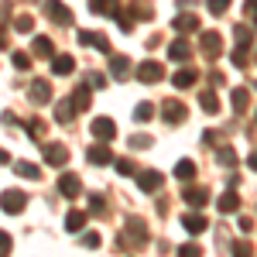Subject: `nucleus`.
<instances>
[{
	"label": "nucleus",
	"instance_id": "53",
	"mask_svg": "<svg viewBox=\"0 0 257 257\" xmlns=\"http://www.w3.org/2000/svg\"><path fill=\"white\" fill-rule=\"evenodd\" d=\"M254 120H257V117H254Z\"/></svg>",
	"mask_w": 257,
	"mask_h": 257
},
{
	"label": "nucleus",
	"instance_id": "3",
	"mask_svg": "<svg viewBox=\"0 0 257 257\" xmlns=\"http://www.w3.org/2000/svg\"><path fill=\"white\" fill-rule=\"evenodd\" d=\"M45 14H48V21H55V24H62V28L72 24V11H69L62 0H45Z\"/></svg>",
	"mask_w": 257,
	"mask_h": 257
},
{
	"label": "nucleus",
	"instance_id": "7",
	"mask_svg": "<svg viewBox=\"0 0 257 257\" xmlns=\"http://www.w3.org/2000/svg\"><path fill=\"white\" fill-rule=\"evenodd\" d=\"M89 131H93V138H96V141H103V144L117 138V127H113V120H110V117H96Z\"/></svg>",
	"mask_w": 257,
	"mask_h": 257
},
{
	"label": "nucleus",
	"instance_id": "43",
	"mask_svg": "<svg viewBox=\"0 0 257 257\" xmlns=\"http://www.w3.org/2000/svg\"><path fill=\"white\" fill-rule=\"evenodd\" d=\"M233 65H237V69L247 65V48H240V45H237V52H233Z\"/></svg>",
	"mask_w": 257,
	"mask_h": 257
},
{
	"label": "nucleus",
	"instance_id": "9",
	"mask_svg": "<svg viewBox=\"0 0 257 257\" xmlns=\"http://www.w3.org/2000/svg\"><path fill=\"white\" fill-rule=\"evenodd\" d=\"M28 96H31V103H38V106L52 103V86H48V79H35L28 86Z\"/></svg>",
	"mask_w": 257,
	"mask_h": 257
},
{
	"label": "nucleus",
	"instance_id": "48",
	"mask_svg": "<svg viewBox=\"0 0 257 257\" xmlns=\"http://www.w3.org/2000/svg\"><path fill=\"white\" fill-rule=\"evenodd\" d=\"M240 230H243V233H247V230H254V219H250V216H240Z\"/></svg>",
	"mask_w": 257,
	"mask_h": 257
},
{
	"label": "nucleus",
	"instance_id": "27",
	"mask_svg": "<svg viewBox=\"0 0 257 257\" xmlns=\"http://www.w3.org/2000/svg\"><path fill=\"white\" fill-rule=\"evenodd\" d=\"M82 226H86V213H82V209H72V213L65 216V230H69V233H79Z\"/></svg>",
	"mask_w": 257,
	"mask_h": 257
},
{
	"label": "nucleus",
	"instance_id": "23",
	"mask_svg": "<svg viewBox=\"0 0 257 257\" xmlns=\"http://www.w3.org/2000/svg\"><path fill=\"white\" fill-rule=\"evenodd\" d=\"M182 226H185L189 233H202L209 223H206V216H199V213H185V216H182Z\"/></svg>",
	"mask_w": 257,
	"mask_h": 257
},
{
	"label": "nucleus",
	"instance_id": "49",
	"mask_svg": "<svg viewBox=\"0 0 257 257\" xmlns=\"http://www.w3.org/2000/svg\"><path fill=\"white\" fill-rule=\"evenodd\" d=\"M247 165H250V168L257 172V151H250V155H247Z\"/></svg>",
	"mask_w": 257,
	"mask_h": 257
},
{
	"label": "nucleus",
	"instance_id": "47",
	"mask_svg": "<svg viewBox=\"0 0 257 257\" xmlns=\"http://www.w3.org/2000/svg\"><path fill=\"white\" fill-rule=\"evenodd\" d=\"M89 86H93V89H103V86H106V79H103V76H99V72H93V76H89Z\"/></svg>",
	"mask_w": 257,
	"mask_h": 257
},
{
	"label": "nucleus",
	"instance_id": "41",
	"mask_svg": "<svg viewBox=\"0 0 257 257\" xmlns=\"http://www.w3.org/2000/svg\"><path fill=\"white\" fill-rule=\"evenodd\" d=\"M233 257H250V243L247 240H237L233 243Z\"/></svg>",
	"mask_w": 257,
	"mask_h": 257
},
{
	"label": "nucleus",
	"instance_id": "24",
	"mask_svg": "<svg viewBox=\"0 0 257 257\" xmlns=\"http://www.w3.org/2000/svg\"><path fill=\"white\" fill-rule=\"evenodd\" d=\"M89 11L93 14H117L120 0H89Z\"/></svg>",
	"mask_w": 257,
	"mask_h": 257
},
{
	"label": "nucleus",
	"instance_id": "12",
	"mask_svg": "<svg viewBox=\"0 0 257 257\" xmlns=\"http://www.w3.org/2000/svg\"><path fill=\"white\" fill-rule=\"evenodd\" d=\"M45 161H48V165H55V168H62V165L69 161V151H65V144H59V141L45 144Z\"/></svg>",
	"mask_w": 257,
	"mask_h": 257
},
{
	"label": "nucleus",
	"instance_id": "34",
	"mask_svg": "<svg viewBox=\"0 0 257 257\" xmlns=\"http://www.w3.org/2000/svg\"><path fill=\"white\" fill-rule=\"evenodd\" d=\"M233 35H237V45H240V48H250V41H254V35H250V28H243V24H237V28H233Z\"/></svg>",
	"mask_w": 257,
	"mask_h": 257
},
{
	"label": "nucleus",
	"instance_id": "42",
	"mask_svg": "<svg viewBox=\"0 0 257 257\" xmlns=\"http://www.w3.org/2000/svg\"><path fill=\"white\" fill-rule=\"evenodd\" d=\"M113 168H117L120 175H134V161H127V158H123V161H113Z\"/></svg>",
	"mask_w": 257,
	"mask_h": 257
},
{
	"label": "nucleus",
	"instance_id": "46",
	"mask_svg": "<svg viewBox=\"0 0 257 257\" xmlns=\"http://www.w3.org/2000/svg\"><path fill=\"white\" fill-rule=\"evenodd\" d=\"M82 247H93V250H96L99 247V233H86V237H82Z\"/></svg>",
	"mask_w": 257,
	"mask_h": 257
},
{
	"label": "nucleus",
	"instance_id": "44",
	"mask_svg": "<svg viewBox=\"0 0 257 257\" xmlns=\"http://www.w3.org/2000/svg\"><path fill=\"white\" fill-rule=\"evenodd\" d=\"M7 254H11V233L0 230V257H7Z\"/></svg>",
	"mask_w": 257,
	"mask_h": 257
},
{
	"label": "nucleus",
	"instance_id": "20",
	"mask_svg": "<svg viewBox=\"0 0 257 257\" xmlns=\"http://www.w3.org/2000/svg\"><path fill=\"white\" fill-rule=\"evenodd\" d=\"M172 28H175L178 35H189V31H199V18H196V14H178V18L172 21Z\"/></svg>",
	"mask_w": 257,
	"mask_h": 257
},
{
	"label": "nucleus",
	"instance_id": "2",
	"mask_svg": "<svg viewBox=\"0 0 257 257\" xmlns=\"http://www.w3.org/2000/svg\"><path fill=\"white\" fill-rule=\"evenodd\" d=\"M24 206H28V196H24L21 189H7V192L0 196V209H4L7 216H18V213H24Z\"/></svg>",
	"mask_w": 257,
	"mask_h": 257
},
{
	"label": "nucleus",
	"instance_id": "13",
	"mask_svg": "<svg viewBox=\"0 0 257 257\" xmlns=\"http://www.w3.org/2000/svg\"><path fill=\"white\" fill-rule=\"evenodd\" d=\"M182 196H185V202H189V206L202 209V206L209 202V189H206V185H189V189H185Z\"/></svg>",
	"mask_w": 257,
	"mask_h": 257
},
{
	"label": "nucleus",
	"instance_id": "6",
	"mask_svg": "<svg viewBox=\"0 0 257 257\" xmlns=\"http://www.w3.org/2000/svg\"><path fill=\"white\" fill-rule=\"evenodd\" d=\"M199 45H202V55H206V59H219V52H223V38H219V31H202Z\"/></svg>",
	"mask_w": 257,
	"mask_h": 257
},
{
	"label": "nucleus",
	"instance_id": "18",
	"mask_svg": "<svg viewBox=\"0 0 257 257\" xmlns=\"http://www.w3.org/2000/svg\"><path fill=\"white\" fill-rule=\"evenodd\" d=\"M31 48H35L38 59H52V55H55V41L48 38V35H38V38L31 41Z\"/></svg>",
	"mask_w": 257,
	"mask_h": 257
},
{
	"label": "nucleus",
	"instance_id": "16",
	"mask_svg": "<svg viewBox=\"0 0 257 257\" xmlns=\"http://www.w3.org/2000/svg\"><path fill=\"white\" fill-rule=\"evenodd\" d=\"M110 76L113 79H127L131 76V59L127 55H110Z\"/></svg>",
	"mask_w": 257,
	"mask_h": 257
},
{
	"label": "nucleus",
	"instance_id": "28",
	"mask_svg": "<svg viewBox=\"0 0 257 257\" xmlns=\"http://www.w3.org/2000/svg\"><path fill=\"white\" fill-rule=\"evenodd\" d=\"M14 172H18L21 178H41V168L31 165V161H14Z\"/></svg>",
	"mask_w": 257,
	"mask_h": 257
},
{
	"label": "nucleus",
	"instance_id": "25",
	"mask_svg": "<svg viewBox=\"0 0 257 257\" xmlns=\"http://www.w3.org/2000/svg\"><path fill=\"white\" fill-rule=\"evenodd\" d=\"M89 96H93V86H89V82H82L79 89L72 93V103H76V110H86V106H89Z\"/></svg>",
	"mask_w": 257,
	"mask_h": 257
},
{
	"label": "nucleus",
	"instance_id": "19",
	"mask_svg": "<svg viewBox=\"0 0 257 257\" xmlns=\"http://www.w3.org/2000/svg\"><path fill=\"white\" fill-rule=\"evenodd\" d=\"M72 69H76L72 55H52V72L55 76H72Z\"/></svg>",
	"mask_w": 257,
	"mask_h": 257
},
{
	"label": "nucleus",
	"instance_id": "45",
	"mask_svg": "<svg viewBox=\"0 0 257 257\" xmlns=\"http://www.w3.org/2000/svg\"><path fill=\"white\" fill-rule=\"evenodd\" d=\"M131 148H151V138H144V134H134V138H131Z\"/></svg>",
	"mask_w": 257,
	"mask_h": 257
},
{
	"label": "nucleus",
	"instance_id": "8",
	"mask_svg": "<svg viewBox=\"0 0 257 257\" xmlns=\"http://www.w3.org/2000/svg\"><path fill=\"white\" fill-rule=\"evenodd\" d=\"M79 45L96 48V52H103V55H110V41H106V35H99V31H79Z\"/></svg>",
	"mask_w": 257,
	"mask_h": 257
},
{
	"label": "nucleus",
	"instance_id": "15",
	"mask_svg": "<svg viewBox=\"0 0 257 257\" xmlns=\"http://www.w3.org/2000/svg\"><path fill=\"white\" fill-rule=\"evenodd\" d=\"M138 185H141V192H158L161 185H165V178H161V172H141Z\"/></svg>",
	"mask_w": 257,
	"mask_h": 257
},
{
	"label": "nucleus",
	"instance_id": "35",
	"mask_svg": "<svg viewBox=\"0 0 257 257\" xmlns=\"http://www.w3.org/2000/svg\"><path fill=\"white\" fill-rule=\"evenodd\" d=\"M216 161L223 165V168H233V165H237V155H233V148H219Z\"/></svg>",
	"mask_w": 257,
	"mask_h": 257
},
{
	"label": "nucleus",
	"instance_id": "39",
	"mask_svg": "<svg viewBox=\"0 0 257 257\" xmlns=\"http://www.w3.org/2000/svg\"><path fill=\"white\" fill-rule=\"evenodd\" d=\"M178 257H202V250H199L196 243H182L178 247Z\"/></svg>",
	"mask_w": 257,
	"mask_h": 257
},
{
	"label": "nucleus",
	"instance_id": "29",
	"mask_svg": "<svg viewBox=\"0 0 257 257\" xmlns=\"http://www.w3.org/2000/svg\"><path fill=\"white\" fill-rule=\"evenodd\" d=\"M230 99H233V110H237V113H243V110H247V103H250V93H247L243 86H237V89L230 93Z\"/></svg>",
	"mask_w": 257,
	"mask_h": 257
},
{
	"label": "nucleus",
	"instance_id": "17",
	"mask_svg": "<svg viewBox=\"0 0 257 257\" xmlns=\"http://www.w3.org/2000/svg\"><path fill=\"white\" fill-rule=\"evenodd\" d=\"M172 82H175V89H189V86H196V82H199V72L185 65V69H178L175 76H172Z\"/></svg>",
	"mask_w": 257,
	"mask_h": 257
},
{
	"label": "nucleus",
	"instance_id": "52",
	"mask_svg": "<svg viewBox=\"0 0 257 257\" xmlns=\"http://www.w3.org/2000/svg\"><path fill=\"white\" fill-rule=\"evenodd\" d=\"M254 28H257V18H254Z\"/></svg>",
	"mask_w": 257,
	"mask_h": 257
},
{
	"label": "nucleus",
	"instance_id": "50",
	"mask_svg": "<svg viewBox=\"0 0 257 257\" xmlns=\"http://www.w3.org/2000/svg\"><path fill=\"white\" fill-rule=\"evenodd\" d=\"M247 14H250V18L257 14V0H247Z\"/></svg>",
	"mask_w": 257,
	"mask_h": 257
},
{
	"label": "nucleus",
	"instance_id": "38",
	"mask_svg": "<svg viewBox=\"0 0 257 257\" xmlns=\"http://www.w3.org/2000/svg\"><path fill=\"white\" fill-rule=\"evenodd\" d=\"M206 7H209V14H213V18H219V14L230 7V0H206Z\"/></svg>",
	"mask_w": 257,
	"mask_h": 257
},
{
	"label": "nucleus",
	"instance_id": "26",
	"mask_svg": "<svg viewBox=\"0 0 257 257\" xmlns=\"http://www.w3.org/2000/svg\"><path fill=\"white\" fill-rule=\"evenodd\" d=\"M24 127H28V138H31V141H45V131H48V123H45V120L31 117Z\"/></svg>",
	"mask_w": 257,
	"mask_h": 257
},
{
	"label": "nucleus",
	"instance_id": "33",
	"mask_svg": "<svg viewBox=\"0 0 257 257\" xmlns=\"http://www.w3.org/2000/svg\"><path fill=\"white\" fill-rule=\"evenodd\" d=\"M151 117H155V106H151V103H138V106H134V120H138V123H148Z\"/></svg>",
	"mask_w": 257,
	"mask_h": 257
},
{
	"label": "nucleus",
	"instance_id": "32",
	"mask_svg": "<svg viewBox=\"0 0 257 257\" xmlns=\"http://www.w3.org/2000/svg\"><path fill=\"white\" fill-rule=\"evenodd\" d=\"M14 28H18L21 35H31V31H35V18H31V14H18V18H14Z\"/></svg>",
	"mask_w": 257,
	"mask_h": 257
},
{
	"label": "nucleus",
	"instance_id": "21",
	"mask_svg": "<svg viewBox=\"0 0 257 257\" xmlns=\"http://www.w3.org/2000/svg\"><path fill=\"white\" fill-rule=\"evenodd\" d=\"M237 209H240V196H237V189H226V192L219 196V213H226V216H230V213H237Z\"/></svg>",
	"mask_w": 257,
	"mask_h": 257
},
{
	"label": "nucleus",
	"instance_id": "11",
	"mask_svg": "<svg viewBox=\"0 0 257 257\" xmlns=\"http://www.w3.org/2000/svg\"><path fill=\"white\" fill-rule=\"evenodd\" d=\"M59 192L65 199H76L82 192V185H79V175H72V172H62L59 175Z\"/></svg>",
	"mask_w": 257,
	"mask_h": 257
},
{
	"label": "nucleus",
	"instance_id": "14",
	"mask_svg": "<svg viewBox=\"0 0 257 257\" xmlns=\"http://www.w3.org/2000/svg\"><path fill=\"white\" fill-rule=\"evenodd\" d=\"M168 59L172 62H189L192 59V45H189L185 38H175L172 45H168Z\"/></svg>",
	"mask_w": 257,
	"mask_h": 257
},
{
	"label": "nucleus",
	"instance_id": "30",
	"mask_svg": "<svg viewBox=\"0 0 257 257\" xmlns=\"http://www.w3.org/2000/svg\"><path fill=\"white\" fill-rule=\"evenodd\" d=\"M175 178H182V182H192V178H196V165H192L189 158L178 161V165H175Z\"/></svg>",
	"mask_w": 257,
	"mask_h": 257
},
{
	"label": "nucleus",
	"instance_id": "31",
	"mask_svg": "<svg viewBox=\"0 0 257 257\" xmlns=\"http://www.w3.org/2000/svg\"><path fill=\"white\" fill-rule=\"evenodd\" d=\"M199 106H202L206 113H219V99H216V93H213V89H206V93H202V99H199Z\"/></svg>",
	"mask_w": 257,
	"mask_h": 257
},
{
	"label": "nucleus",
	"instance_id": "51",
	"mask_svg": "<svg viewBox=\"0 0 257 257\" xmlns=\"http://www.w3.org/2000/svg\"><path fill=\"white\" fill-rule=\"evenodd\" d=\"M7 161H11V155H7V151L0 148V165H7Z\"/></svg>",
	"mask_w": 257,
	"mask_h": 257
},
{
	"label": "nucleus",
	"instance_id": "4",
	"mask_svg": "<svg viewBox=\"0 0 257 257\" xmlns=\"http://www.w3.org/2000/svg\"><path fill=\"white\" fill-rule=\"evenodd\" d=\"M138 79L144 82V86H155V82L165 79V65H161V62H141L138 65Z\"/></svg>",
	"mask_w": 257,
	"mask_h": 257
},
{
	"label": "nucleus",
	"instance_id": "40",
	"mask_svg": "<svg viewBox=\"0 0 257 257\" xmlns=\"http://www.w3.org/2000/svg\"><path fill=\"white\" fill-rule=\"evenodd\" d=\"M89 209H93V213H106V199L103 196H89Z\"/></svg>",
	"mask_w": 257,
	"mask_h": 257
},
{
	"label": "nucleus",
	"instance_id": "10",
	"mask_svg": "<svg viewBox=\"0 0 257 257\" xmlns=\"http://www.w3.org/2000/svg\"><path fill=\"white\" fill-rule=\"evenodd\" d=\"M86 161H89V165H96V168H103V165H113V155H110V148H106V144H89Z\"/></svg>",
	"mask_w": 257,
	"mask_h": 257
},
{
	"label": "nucleus",
	"instance_id": "22",
	"mask_svg": "<svg viewBox=\"0 0 257 257\" xmlns=\"http://www.w3.org/2000/svg\"><path fill=\"white\" fill-rule=\"evenodd\" d=\"M76 113H79V110H76V103H72V96H69V99H62L59 106H55V120H59V123H69V120L76 117Z\"/></svg>",
	"mask_w": 257,
	"mask_h": 257
},
{
	"label": "nucleus",
	"instance_id": "1",
	"mask_svg": "<svg viewBox=\"0 0 257 257\" xmlns=\"http://www.w3.org/2000/svg\"><path fill=\"white\" fill-rule=\"evenodd\" d=\"M144 247L148 243V223L144 219H138V216H131L127 219V240H117V247Z\"/></svg>",
	"mask_w": 257,
	"mask_h": 257
},
{
	"label": "nucleus",
	"instance_id": "37",
	"mask_svg": "<svg viewBox=\"0 0 257 257\" xmlns=\"http://www.w3.org/2000/svg\"><path fill=\"white\" fill-rule=\"evenodd\" d=\"M11 62H14L18 69H31V55H28V52H11Z\"/></svg>",
	"mask_w": 257,
	"mask_h": 257
},
{
	"label": "nucleus",
	"instance_id": "5",
	"mask_svg": "<svg viewBox=\"0 0 257 257\" xmlns=\"http://www.w3.org/2000/svg\"><path fill=\"white\" fill-rule=\"evenodd\" d=\"M161 117H165V123H182V120L189 117V110H185V103H182V99H165Z\"/></svg>",
	"mask_w": 257,
	"mask_h": 257
},
{
	"label": "nucleus",
	"instance_id": "36",
	"mask_svg": "<svg viewBox=\"0 0 257 257\" xmlns=\"http://www.w3.org/2000/svg\"><path fill=\"white\" fill-rule=\"evenodd\" d=\"M131 14H138L141 21H151V7H148L144 0H134V4H131Z\"/></svg>",
	"mask_w": 257,
	"mask_h": 257
}]
</instances>
